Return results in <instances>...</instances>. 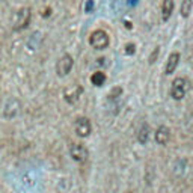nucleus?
<instances>
[{"label":"nucleus","instance_id":"f257e3e1","mask_svg":"<svg viewBox=\"0 0 193 193\" xmlns=\"http://www.w3.org/2000/svg\"><path fill=\"white\" fill-rule=\"evenodd\" d=\"M30 17H32V12L29 8H20L12 15V29L14 30H23L26 29L29 23H30Z\"/></svg>","mask_w":193,"mask_h":193},{"label":"nucleus","instance_id":"f03ea898","mask_svg":"<svg viewBox=\"0 0 193 193\" xmlns=\"http://www.w3.org/2000/svg\"><path fill=\"white\" fill-rule=\"evenodd\" d=\"M89 44L92 45L94 48H97V50H104V48L109 47L110 38H109V35H107V32L98 29V30H95V32L91 33V36H89Z\"/></svg>","mask_w":193,"mask_h":193},{"label":"nucleus","instance_id":"7ed1b4c3","mask_svg":"<svg viewBox=\"0 0 193 193\" xmlns=\"http://www.w3.org/2000/svg\"><path fill=\"white\" fill-rule=\"evenodd\" d=\"M189 89V83L183 77H178L172 82V88H170V95L174 100H183L185 97V92Z\"/></svg>","mask_w":193,"mask_h":193},{"label":"nucleus","instance_id":"20e7f679","mask_svg":"<svg viewBox=\"0 0 193 193\" xmlns=\"http://www.w3.org/2000/svg\"><path fill=\"white\" fill-rule=\"evenodd\" d=\"M73 65H74V60L69 54H63L62 58L58 60L56 63V73H58L59 77H65L69 74V71L73 69Z\"/></svg>","mask_w":193,"mask_h":193},{"label":"nucleus","instance_id":"39448f33","mask_svg":"<svg viewBox=\"0 0 193 193\" xmlns=\"http://www.w3.org/2000/svg\"><path fill=\"white\" fill-rule=\"evenodd\" d=\"M69 154H71L73 160H76L79 163H83V161H86V159H88L89 151H88V148H86L84 145H82V143H73L71 148H69Z\"/></svg>","mask_w":193,"mask_h":193},{"label":"nucleus","instance_id":"423d86ee","mask_svg":"<svg viewBox=\"0 0 193 193\" xmlns=\"http://www.w3.org/2000/svg\"><path fill=\"white\" fill-rule=\"evenodd\" d=\"M91 130H92V127H91V122L88 118H79L76 121V133L80 137H88L91 135Z\"/></svg>","mask_w":193,"mask_h":193},{"label":"nucleus","instance_id":"0eeeda50","mask_svg":"<svg viewBox=\"0 0 193 193\" xmlns=\"http://www.w3.org/2000/svg\"><path fill=\"white\" fill-rule=\"evenodd\" d=\"M18 110H20V103H18L15 98H11V100L5 104V110H3V115L8 118V119H12V118L17 116Z\"/></svg>","mask_w":193,"mask_h":193},{"label":"nucleus","instance_id":"6e6552de","mask_svg":"<svg viewBox=\"0 0 193 193\" xmlns=\"http://www.w3.org/2000/svg\"><path fill=\"white\" fill-rule=\"evenodd\" d=\"M180 59H181V56H180V53L178 51H174L170 56L168 58V62H166V68H165V73L166 74H172L174 71L176 69V67H178V63H180Z\"/></svg>","mask_w":193,"mask_h":193},{"label":"nucleus","instance_id":"1a4fd4ad","mask_svg":"<svg viewBox=\"0 0 193 193\" xmlns=\"http://www.w3.org/2000/svg\"><path fill=\"white\" fill-rule=\"evenodd\" d=\"M175 8V2L174 0H163V6H161V18L163 21H168L169 17L172 15Z\"/></svg>","mask_w":193,"mask_h":193},{"label":"nucleus","instance_id":"9d476101","mask_svg":"<svg viewBox=\"0 0 193 193\" xmlns=\"http://www.w3.org/2000/svg\"><path fill=\"white\" fill-rule=\"evenodd\" d=\"M168 140H169V128L161 125L157 130V133H155V142L160 143V145H166Z\"/></svg>","mask_w":193,"mask_h":193},{"label":"nucleus","instance_id":"9b49d317","mask_svg":"<svg viewBox=\"0 0 193 193\" xmlns=\"http://www.w3.org/2000/svg\"><path fill=\"white\" fill-rule=\"evenodd\" d=\"M82 88L80 86H76L74 88V91L69 94V92H65V100H67V103H69V104H73V103H76L77 98L80 97V94H82Z\"/></svg>","mask_w":193,"mask_h":193},{"label":"nucleus","instance_id":"f8f14e48","mask_svg":"<svg viewBox=\"0 0 193 193\" xmlns=\"http://www.w3.org/2000/svg\"><path fill=\"white\" fill-rule=\"evenodd\" d=\"M192 9H193V0H183L181 2V15L184 18L190 15Z\"/></svg>","mask_w":193,"mask_h":193},{"label":"nucleus","instance_id":"ddd939ff","mask_svg":"<svg viewBox=\"0 0 193 193\" xmlns=\"http://www.w3.org/2000/svg\"><path fill=\"white\" fill-rule=\"evenodd\" d=\"M91 82L95 86H103L104 82H106V74L101 73V71H97V73H94L92 76H91Z\"/></svg>","mask_w":193,"mask_h":193},{"label":"nucleus","instance_id":"4468645a","mask_svg":"<svg viewBox=\"0 0 193 193\" xmlns=\"http://www.w3.org/2000/svg\"><path fill=\"white\" fill-rule=\"evenodd\" d=\"M148 136H150V127L146 124H143L142 128L139 130V135H137V139L140 143H146L148 142Z\"/></svg>","mask_w":193,"mask_h":193},{"label":"nucleus","instance_id":"2eb2a0df","mask_svg":"<svg viewBox=\"0 0 193 193\" xmlns=\"http://www.w3.org/2000/svg\"><path fill=\"white\" fill-rule=\"evenodd\" d=\"M121 94H122V88H121V86H116V88L112 89V92H110L107 97H109V100H116L118 97H121Z\"/></svg>","mask_w":193,"mask_h":193},{"label":"nucleus","instance_id":"dca6fc26","mask_svg":"<svg viewBox=\"0 0 193 193\" xmlns=\"http://www.w3.org/2000/svg\"><path fill=\"white\" fill-rule=\"evenodd\" d=\"M135 51H136V45H135V44H131V42H130V44H127V45H125V53H127V54H135Z\"/></svg>","mask_w":193,"mask_h":193},{"label":"nucleus","instance_id":"f3484780","mask_svg":"<svg viewBox=\"0 0 193 193\" xmlns=\"http://www.w3.org/2000/svg\"><path fill=\"white\" fill-rule=\"evenodd\" d=\"M159 53H160V48H154V51L151 53V56H150V63H154L155 62V58H159Z\"/></svg>","mask_w":193,"mask_h":193},{"label":"nucleus","instance_id":"a211bd4d","mask_svg":"<svg viewBox=\"0 0 193 193\" xmlns=\"http://www.w3.org/2000/svg\"><path fill=\"white\" fill-rule=\"evenodd\" d=\"M92 9H94V0H88L86 6H84V11L86 12H92Z\"/></svg>","mask_w":193,"mask_h":193},{"label":"nucleus","instance_id":"6ab92c4d","mask_svg":"<svg viewBox=\"0 0 193 193\" xmlns=\"http://www.w3.org/2000/svg\"><path fill=\"white\" fill-rule=\"evenodd\" d=\"M136 3V0H130V5H135Z\"/></svg>","mask_w":193,"mask_h":193}]
</instances>
